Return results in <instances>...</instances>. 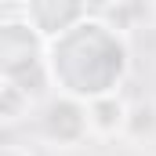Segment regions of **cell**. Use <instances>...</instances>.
<instances>
[{"label":"cell","mask_w":156,"mask_h":156,"mask_svg":"<svg viewBox=\"0 0 156 156\" xmlns=\"http://www.w3.org/2000/svg\"><path fill=\"white\" fill-rule=\"evenodd\" d=\"M123 123V109H120V102H105V105H98V127H105V131H113Z\"/></svg>","instance_id":"cell-1"}]
</instances>
